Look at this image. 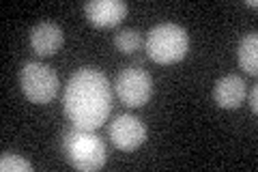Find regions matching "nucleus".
Returning <instances> with one entry per match:
<instances>
[{
    "instance_id": "f257e3e1",
    "label": "nucleus",
    "mask_w": 258,
    "mask_h": 172,
    "mask_svg": "<svg viewBox=\"0 0 258 172\" xmlns=\"http://www.w3.org/2000/svg\"><path fill=\"white\" fill-rule=\"evenodd\" d=\"M62 103L71 125L95 132L112 112V86L99 69H78L64 86Z\"/></svg>"
},
{
    "instance_id": "f03ea898",
    "label": "nucleus",
    "mask_w": 258,
    "mask_h": 172,
    "mask_svg": "<svg viewBox=\"0 0 258 172\" xmlns=\"http://www.w3.org/2000/svg\"><path fill=\"white\" fill-rule=\"evenodd\" d=\"M62 153L67 161L80 172L101 170L108 159L106 144L95 132L71 127L62 136Z\"/></svg>"
},
{
    "instance_id": "7ed1b4c3",
    "label": "nucleus",
    "mask_w": 258,
    "mask_h": 172,
    "mask_svg": "<svg viewBox=\"0 0 258 172\" xmlns=\"http://www.w3.org/2000/svg\"><path fill=\"white\" fill-rule=\"evenodd\" d=\"M147 54L157 65H174L185 59L189 50L187 30L179 24H157L147 35Z\"/></svg>"
},
{
    "instance_id": "20e7f679",
    "label": "nucleus",
    "mask_w": 258,
    "mask_h": 172,
    "mask_svg": "<svg viewBox=\"0 0 258 172\" xmlns=\"http://www.w3.org/2000/svg\"><path fill=\"white\" fill-rule=\"evenodd\" d=\"M20 86L24 97L30 103L45 105L58 95V76L50 65L43 63H26L20 71Z\"/></svg>"
},
{
    "instance_id": "39448f33",
    "label": "nucleus",
    "mask_w": 258,
    "mask_h": 172,
    "mask_svg": "<svg viewBox=\"0 0 258 172\" xmlns=\"http://www.w3.org/2000/svg\"><path fill=\"white\" fill-rule=\"evenodd\" d=\"M114 91L129 108H142L153 97V78L140 67H125L114 80Z\"/></svg>"
},
{
    "instance_id": "423d86ee",
    "label": "nucleus",
    "mask_w": 258,
    "mask_h": 172,
    "mask_svg": "<svg viewBox=\"0 0 258 172\" xmlns=\"http://www.w3.org/2000/svg\"><path fill=\"white\" fill-rule=\"evenodd\" d=\"M108 134L118 151H136L147 140V125L134 114H118L112 121Z\"/></svg>"
},
{
    "instance_id": "0eeeda50",
    "label": "nucleus",
    "mask_w": 258,
    "mask_h": 172,
    "mask_svg": "<svg viewBox=\"0 0 258 172\" xmlns=\"http://www.w3.org/2000/svg\"><path fill=\"white\" fill-rule=\"evenodd\" d=\"M88 22L97 28H112L118 26L127 18L129 7L123 0H91L84 7Z\"/></svg>"
},
{
    "instance_id": "6e6552de",
    "label": "nucleus",
    "mask_w": 258,
    "mask_h": 172,
    "mask_svg": "<svg viewBox=\"0 0 258 172\" xmlns=\"http://www.w3.org/2000/svg\"><path fill=\"white\" fill-rule=\"evenodd\" d=\"M64 32L54 22H39L30 30V47L37 56H52L62 47Z\"/></svg>"
},
{
    "instance_id": "1a4fd4ad",
    "label": "nucleus",
    "mask_w": 258,
    "mask_h": 172,
    "mask_svg": "<svg viewBox=\"0 0 258 172\" xmlns=\"http://www.w3.org/2000/svg\"><path fill=\"white\" fill-rule=\"evenodd\" d=\"M245 95H247V84L241 76L230 73V76H224L215 82L213 99L224 110H237L245 101Z\"/></svg>"
},
{
    "instance_id": "9d476101",
    "label": "nucleus",
    "mask_w": 258,
    "mask_h": 172,
    "mask_svg": "<svg viewBox=\"0 0 258 172\" xmlns=\"http://www.w3.org/2000/svg\"><path fill=\"white\" fill-rule=\"evenodd\" d=\"M237 59L239 67L249 76L258 73V35L256 30H249L247 35L241 37L239 47H237Z\"/></svg>"
},
{
    "instance_id": "9b49d317",
    "label": "nucleus",
    "mask_w": 258,
    "mask_h": 172,
    "mask_svg": "<svg viewBox=\"0 0 258 172\" xmlns=\"http://www.w3.org/2000/svg\"><path fill=\"white\" fill-rule=\"evenodd\" d=\"M142 45H144L142 32L136 28H125V30L116 32V37H114V47L120 54H134V52H138Z\"/></svg>"
},
{
    "instance_id": "f8f14e48",
    "label": "nucleus",
    "mask_w": 258,
    "mask_h": 172,
    "mask_svg": "<svg viewBox=\"0 0 258 172\" xmlns=\"http://www.w3.org/2000/svg\"><path fill=\"white\" fill-rule=\"evenodd\" d=\"M0 170L3 172H32L35 168H32V163L26 157H22L18 153L5 151L0 155Z\"/></svg>"
},
{
    "instance_id": "ddd939ff",
    "label": "nucleus",
    "mask_w": 258,
    "mask_h": 172,
    "mask_svg": "<svg viewBox=\"0 0 258 172\" xmlns=\"http://www.w3.org/2000/svg\"><path fill=\"white\" fill-rule=\"evenodd\" d=\"M249 108H252L254 114L258 112V86H254L252 93H249Z\"/></svg>"
},
{
    "instance_id": "4468645a",
    "label": "nucleus",
    "mask_w": 258,
    "mask_h": 172,
    "mask_svg": "<svg viewBox=\"0 0 258 172\" xmlns=\"http://www.w3.org/2000/svg\"><path fill=\"white\" fill-rule=\"evenodd\" d=\"M245 5H247V7H252V9H256V7H258L256 0H245Z\"/></svg>"
}]
</instances>
